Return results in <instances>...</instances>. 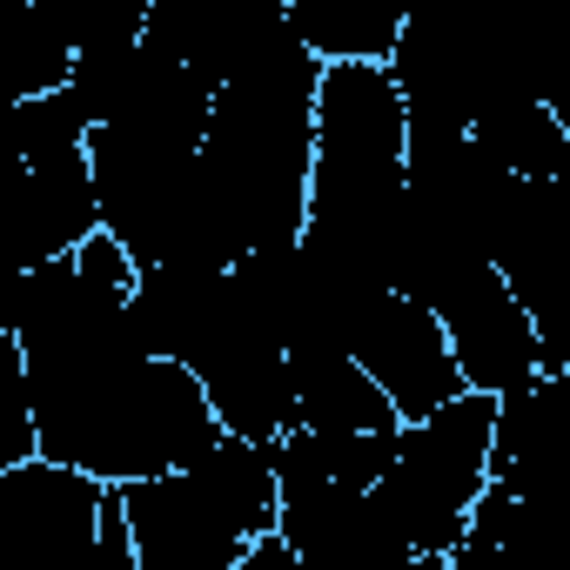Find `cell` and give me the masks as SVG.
Listing matches in <instances>:
<instances>
[{
    "mask_svg": "<svg viewBox=\"0 0 570 570\" xmlns=\"http://www.w3.org/2000/svg\"><path fill=\"white\" fill-rule=\"evenodd\" d=\"M316 88L323 55L289 35L255 68L228 75L208 108L202 181L222 215V235L242 255L296 242L309 228V181H316Z\"/></svg>",
    "mask_w": 570,
    "mask_h": 570,
    "instance_id": "1",
    "label": "cell"
},
{
    "mask_svg": "<svg viewBox=\"0 0 570 570\" xmlns=\"http://www.w3.org/2000/svg\"><path fill=\"white\" fill-rule=\"evenodd\" d=\"M28 376H35L41 456H61L108 483L181 470L228 436L208 383L181 356L148 350V356H121V363L28 370Z\"/></svg>",
    "mask_w": 570,
    "mask_h": 570,
    "instance_id": "2",
    "label": "cell"
},
{
    "mask_svg": "<svg viewBox=\"0 0 570 570\" xmlns=\"http://www.w3.org/2000/svg\"><path fill=\"white\" fill-rule=\"evenodd\" d=\"M410 202V101L390 61H323L316 181L303 242L390 289V235Z\"/></svg>",
    "mask_w": 570,
    "mask_h": 570,
    "instance_id": "3",
    "label": "cell"
},
{
    "mask_svg": "<svg viewBox=\"0 0 570 570\" xmlns=\"http://www.w3.org/2000/svg\"><path fill=\"white\" fill-rule=\"evenodd\" d=\"M141 570H235L255 537L282 523L275 443L222 436L181 470L121 483Z\"/></svg>",
    "mask_w": 570,
    "mask_h": 570,
    "instance_id": "4",
    "label": "cell"
},
{
    "mask_svg": "<svg viewBox=\"0 0 570 570\" xmlns=\"http://www.w3.org/2000/svg\"><path fill=\"white\" fill-rule=\"evenodd\" d=\"M490 443H497V396L490 390H463V396H450L430 416H410L396 430V450H390L376 497L396 517V530L410 537V550L423 557V570L456 563L470 517H476V497L490 490Z\"/></svg>",
    "mask_w": 570,
    "mask_h": 570,
    "instance_id": "5",
    "label": "cell"
},
{
    "mask_svg": "<svg viewBox=\"0 0 570 570\" xmlns=\"http://www.w3.org/2000/svg\"><path fill=\"white\" fill-rule=\"evenodd\" d=\"M490 255L543 336V370H570V175L563 181L517 175L490 228Z\"/></svg>",
    "mask_w": 570,
    "mask_h": 570,
    "instance_id": "6",
    "label": "cell"
},
{
    "mask_svg": "<svg viewBox=\"0 0 570 570\" xmlns=\"http://www.w3.org/2000/svg\"><path fill=\"white\" fill-rule=\"evenodd\" d=\"M350 350L390 390V403L403 410V423L430 416L436 403H450V396L470 390L463 363H456V343H450V323L423 296H410V289H376L356 309V323H350Z\"/></svg>",
    "mask_w": 570,
    "mask_h": 570,
    "instance_id": "7",
    "label": "cell"
},
{
    "mask_svg": "<svg viewBox=\"0 0 570 570\" xmlns=\"http://www.w3.org/2000/svg\"><path fill=\"white\" fill-rule=\"evenodd\" d=\"M228 275H235V268H228ZM195 376L208 383L215 416H222V430H228V436L282 443V436L303 423L289 350L268 336V323H262V316H255V303L242 296V282H235V309H228V323H222V330H215V343L195 356Z\"/></svg>",
    "mask_w": 570,
    "mask_h": 570,
    "instance_id": "8",
    "label": "cell"
},
{
    "mask_svg": "<svg viewBox=\"0 0 570 570\" xmlns=\"http://www.w3.org/2000/svg\"><path fill=\"white\" fill-rule=\"evenodd\" d=\"M282 537L303 550V570H423L376 490L289 476L282 470Z\"/></svg>",
    "mask_w": 570,
    "mask_h": 570,
    "instance_id": "9",
    "label": "cell"
},
{
    "mask_svg": "<svg viewBox=\"0 0 570 570\" xmlns=\"http://www.w3.org/2000/svg\"><path fill=\"white\" fill-rule=\"evenodd\" d=\"M430 309L450 323V343H456V363H463L470 390L503 396V390H517V383H530L543 370V336H537L523 296L510 289V275L497 268V255L476 262Z\"/></svg>",
    "mask_w": 570,
    "mask_h": 570,
    "instance_id": "10",
    "label": "cell"
},
{
    "mask_svg": "<svg viewBox=\"0 0 570 570\" xmlns=\"http://www.w3.org/2000/svg\"><path fill=\"white\" fill-rule=\"evenodd\" d=\"M95 228H108V215H101V181H95V155L88 148L14 161V181H8V248H14V268L75 255Z\"/></svg>",
    "mask_w": 570,
    "mask_h": 570,
    "instance_id": "11",
    "label": "cell"
},
{
    "mask_svg": "<svg viewBox=\"0 0 570 570\" xmlns=\"http://www.w3.org/2000/svg\"><path fill=\"white\" fill-rule=\"evenodd\" d=\"M115 483L61 456H28L0 470V517L41 557H101V510Z\"/></svg>",
    "mask_w": 570,
    "mask_h": 570,
    "instance_id": "12",
    "label": "cell"
},
{
    "mask_svg": "<svg viewBox=\"0 0 570 570\" xmlns=\"http://www.w3.org/2000/svg\"><path fill=\"white\" fill-rule=\"evenodd\" d=\"M490 476L517 497H570V370H537L497 396Z\"/></svg>",
    "mask_w": 570,
    "mask_h": 570,
    "instance_id": "13",
    "label": "cell"
},
{
    "mask_svg": "<svg viewBox=\"0 0 570 570\" xmlns=\"http://www.w3.org/2000/svg\"><path fill=\"white\" fill-rule=\"evenodd\" d=\"M128 309L155 356H181L195 370V356L215 343V330L235 309V275L228 268H141Z\"/></svg>",
    "mask_w": 570,
    "mask_h": 570,
    "instance_id": "14",
    "label": "cell"
},
{
    "mask_svg": "<svg viewBox=\"0 0 570 570\" xmlns=\"http://www.w3.org/2000/svg\"><path fill=\"white\" fill-rule=\"evenodd\" d=\"M289 370H296V403H303L309 430H383V436L403 430V410L356 363V350H343V343H303V350H289Z\"/></svg>",
    "mask_w": 570,
    "mask_h": 570,
    "instance_id": "15",
    "label": "cell"
},
{
    "mask_svg": "<svg viewBox=\"0 0 570 570\" xmlns=\"http://www.w3.org/2000/svg\"><path fill=\"white\" fill-rule=\"evenodd\" d=\"M476 135L497 148V161L523 181H563L570 175V128L537 88H503L476 108Z\"/></svg>",
    "mask_w": 570,
    "mask_h": 570,
    "instance_id": "16",
    "label": "cell"
},
{
    "mask_svg": "<svg viewBox=\"0 0 570 570\" xmlns=\"http://www.w3.org/2000/svg\"><path fill=\"white\" fill-rule=\"evenodd\" d=\"M416 0H289L296 35L323 61H390Z\"/></svg>",
    "mask_w": 570,
    "mask_h": 570,
    "instance_id": "17",
    "label": "cell"
},
{
    "mask_svg": "<svg viewBox=\"0 0 570 570\" xmlns=\"http://www.w3.org/2000/svg\"><path fill=\"white\" fill-rule=\"evenodd\" d=\"M390 450H396V436H383V430H309V423H296L275 443V470L376 490L390 470Z\"/></svg>",
    "mask_w": 570,
    "mask_h": 570,
    "instance_id": "18",
    "label": "cell"
},
{
    "mask_svg": "<svg viewBox=\"0 0 570 570\" xmlns=\"http://www.w3.org/2000/svg\"><path fill=\"white\" fill-rule=\"evenodd\" d=\"M88 135H95V121H88V108L68 88L8 101V121H0L8 161H41V155H61V148H88Z\"/></svg>",
    "mask_w": 570,
    "mask_h": 570,
    "instance_id": "19",
    "label": "cell"
},
{
    "mask_svg": "<svg viewBox=\"0 0 570 570\" xmlns=\"http://www.w3.org/2000/svg\"><path fill=\"white\" fill-rule=\"evenodd\" d=\"M228 8H235V0H155V8H148V48L195 68L202 48L222 35Z\"/></svg>",
    "mask_w": 570,
    "mask_h": 570,
    "instance_id": "20",
    "label": "cell"
}]
</instances>
